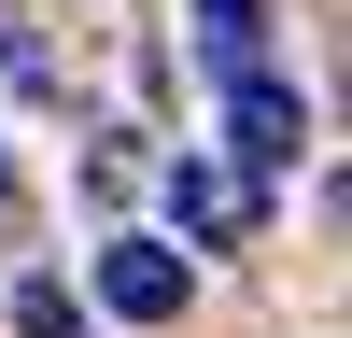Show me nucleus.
Masks as SVG:
<instances>
[{
	"instance_id": "f257e3e1",
	"label": "nucleus",
	"mask_w": 352,
	"mask_h": 338,
	"mask_svg": "<svg viewBox=\"0 0 352 338\" xmlns=\"http://www.w3.org/2000/svg\"><path fill=\"white\" fill-rule=\"evenodd\" d=\"M226 141H240V169L268 183V169H296V155H310V99H296V84H268V71H254L240 99H226Z\"/></svg>"
},
{
	"instance_id": "f03ea898",
	"label": "nucleus",
	"mask_w": 352,
	"mask_h": 338,
	"mask_svg": "<svg viewBox=\"0 0 352 338\" xmlns=\"http://www.w3.org/2000/svg\"><path fill=\"white\" fill-rule=\"evenodd\" d=\"M99 310L169 324V310H184V254H169V240H113V254H99Z\"/></svg>"
},
{
	"instance_id": "7ed1b4c3",
	"label": "nucleus",
	"mask_w": 352,
	"mask_h": 338,
	"mask_svg": "<svg viewBox=\"0 0 352 338\" xmlns=\"http://www.w3.org/2000/svg\"><path fill=\"white\" fill-rule=\"evenodd\" d=\"M169 212H184L197 240H240V225H254V183L212 169V155H184V169H169Z\"/></svg>"
},
{
	"instance_id": "20e7f679",
	"label": "nucleus",
	"mask_w": 352,
	"mask_h": 338,
	"mask_svg": "<svg viewBox=\"0 0 352 338\" xmlns=\"http://www.w3.org/2000/svg\"><path fill=\"white\" fill-rule=\"evenodd\" d=\"M254 43H268V0H197V56L254 84Z\"/></svg>"
},
{
	"instance_id": "39448f33",
	"label": "nucleus",
	"mask_w": 352,
	"mask_h": 338,
	"mask_svg": "<svg viewBox=\"0 0 352 338\" xmlns=\"http://www.w3.org/2000/svg\"><path fill=\"white\" fill-rule=\"evenodd\" d=\"M14 338H85V296H71V282H28V296H14Z\"/></svg>"
},
{
	"instance_id": "423d86ee",
	"label": "nucleus",
	"mask_w": 352,
	"mask_h": 338,
	"mask_svg": "<svg viewBox=\"0 0 352 338\" xmlns=\"http://www.w3.org/2000/svg\"><path fill=\"white\" fill-rule=\"evenodd\" d=\"M0 225H14V169H0Z\"/></svg>"
}]
</instances>
